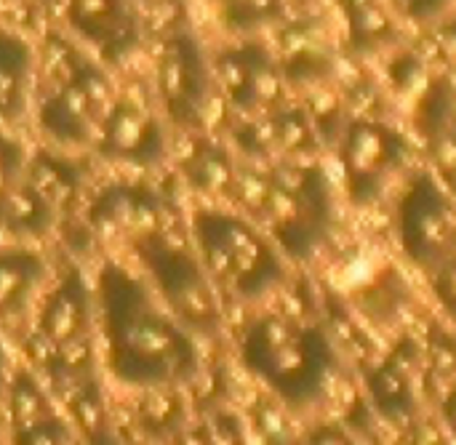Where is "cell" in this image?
<instances>
[{
	"label": "cell",
	"mask_w": 456,
	"mask_h": 445,
	"mask_svg": "<svg viewBox=\"0 0 456 445\" xmlns=\"http://www.w3.org/2000/svg\"><path fill=\"white\" fill-rule=\"evenodd\" d=\"M96 296L104 363L118 384L152 390L182 387L195 379L200 358L192 334L139 275L107 262L99 272Z\"/></svg>",
	"instance_id": "cell-1"
},
{
	"label": "cell",
	"mask_w": 456,
	"mask_h": 445,
	"mask_svg": "<svg viewBox=\"0 0 456 445\" xmlns=\"http://www.w3.org/2000/svg\"><path fill=\"white\" fill-rule=\"evenodd\" d=\"M200 264L227 291L256 299L270 291L283 270L267 240L240 216L224 211H200L192 222Z\"/></svg>",
	"instance_id": "cell-2"
},
{
	"label": "cell",
	"mask_w": 456,
	"mask_h": 445,
	"mask_svg": "<svg viewBox=\"0 0 456 445\" xmlns=\"http://www.w3.org/2000/svg\"><path fill=\"white\" fill-rule=\"evenodd\" d=\"M131 248L147 270L152 291L166 310L192 336H214L219 331L222 312L206 267L166 232L142 238Z\"/></svg>",
	"instance_id": "cell-3"
},
{
	"label": "cell",
	"mask_w": 456,
	"mask_h": 445,
	"mask_svg": "<svg viewBox=\"0 0 456 445\" xmlns=\"http://www.w3.org/2000/svg\"><path fill=\"white\" fill-rule=\"evenodd\" d=\"M240 360L256 379L289 400L313 392L323 374L315 334L281 315H267L251 323L240 342Z\"/></svg>",
	"instance_id": "cell-4"
},
{
	"label": "cell",
	"mask_w": 456,
	"mask_h": 445,
	"mask_svg": "<svg viewBox=\"0 0 456 445\" xmlns=\"http://www.w3.org/2000/svg\"><path fill=\"white\" fill-rule=\"evenodd\" d=\"M112 107V88L96 64L88 59L61 83L48 85L40 101V131L61 147H77L99 131L104 115Z\"/></svg>",
	"instance_id": "cell-5"
},
{
	"label": "cell",
	"mask_w": 456,
	"mask_h": 445,
	"mask_svg": "<svg viewBox=\"0 0 456 445\" xmlns=\"http://www.w3.org/2000/svg\"><path fill=\"white\" fill-rule=\"evenodd\" d=\"M158 91L168 117L182 128H198L206 115L211 72L195 35L179 29L166 37L158 64Z\"/></svg>",
	"instance_id": "cell-6"
},
{
	"label": "cell",
	"mask_w": 456,
	"mask_h": 445,
	"mask_svg": "<svg viewBox=\"0 0 456 445\" xmlns=\"http://www.w3.org/2000/svg\"><path fill=\"white\" fill-rule=\"evenodd\" d=\"M94 318H96V299L83 272L72 264L64 270V275L59 278V283L53 286V291L45 296L40 307L35 336H32V347L40 350L37 358L88 339Z\"/></svg>",
	"instance_id": "cell-7"
},
{
	"label": "cell",
	"mask_w": 456,
	"mask_h": 445,
	"mask_svg": "<svg viewBox=\"0 0 456 445\" xmlns=\"http://www.w3.org/2000/svg\"><path fill=\"white\" fill-rule=\"evenodd\" d=\"M88 224L104 238H126L134 246L142 238L166 232V203L152 187L112 184L88 206Z\"/></svg>",
	"instance_id": "cell-8"
},
{
	"label": "cell",
	"mask_w": 456,
	"mask_h": 445,
	"mask_svg": "<svg viewBox=\"0 0 456 445\" xmlns=\"http://www.w3.org/2000/svg\"><path fill=\"white\" fill-rule=\"evenodd\" d=\"M99 155L128 166H158L166 158V131L134 101H112L99 125Z\"/></svg>",
	"instance_id": "cell-9"
},
{
	"label": "cell",
	"mask_w": 456,
	"mask_h": 445,
	"mask_svg": "<svg viewBox=\"0 0 456 445\" xmlns=\"http://www.w3.org/2000/svg\"><path fill=\"white\" fill-rule=\"evenodd\" d=\"M216 75L238 109L256 112L281 99V75L262 45H238L216 56Z\"/></svg>",
	"instance_id": "cell-10"
},
{
	"label": "cell",
	"mask_w": 456,
	"mask_h": 445,
	"mask_svg": "<svg viewBox=\"0 0 456 445\" xmlns=\"http://www.w3.org/2000/svg\"><path fill=\"white\" fill-rule=\"evenodd\" d=\"M67 19L110 61H120L139 43L142 21L131 0H67Z\"/></svg>",
	"instance_id": "cell-11"
},
{
	"label": "cell",
	"mask_w": 456,
	"mask_h": 445,
	"mask_svg": "<svg viewBox=\"0 0 456 445\" xmlns=\"http://www.w3.org/2000/svg\"><path fill=\"white\" fill-rule=\"evenodd\" d=\"M45 280V262L37 251L13 246L0 248V320H21L35 304Z\"/></svg>",
	"instance_id": "cell-12"
},
{
	"label": "cell",
	"mask_w": 456,
	"mask_h": 445,
	"mask_svg": "<svg viewBox=\"0 0 456 445\" xmlns=\"http://www.w3.org/2000/svg\"><path fill=\"white\" fill-rule=\"evenodd\" d=\"M24 184H29L59 216L75 206L83 187V171L67 158H59L53 152H37L24 174Z\"/></svg>",
	"instance_id": "cell-13"
},
{
	"label": "cell",
	"mask_w": 456,
	"mask_h": 445,
	"mask_svg": "<svg viewBox=\"0 0 456 445\" xmlns=\"http://www.w3.org/2000/svg\"><path fill=\"white\" fill-rule=\"evenodd\" d=\"M32 72V51L29 45L13 35L0 29V120L13 123L27 104Z\"/></svg>",
	"instance_id": "cell-14"
},
{
	"label": "cell",
	"mask_w": 456,
	"mask_h": 445,
	"mask_svg": "<svg viewBox=\"0 0 456 445\" xmlns=\"http://www.w3.org/2000/svg\"><path fill=\"white\" fill-rule=\"evenodd\" d=\"M67 411H69V425L75 435L80 438L83 445H120L118 433L110 422L104 392L96 376L75 387L67 398Z\"/></svg>",
	"instance_id": "cell-15"
},
{
	"label": "cell",
	"mask_w": 456,
	"mask_h": 445,
	"mask_svg": "<svg viewBox=\"0 0 456 445\" xmlns=\"http://www.w3.org/2000/svg\"><path fill=\"white\" fill-rule=\"evenodd\" d=\"M56 222L51 206L29 187L24 179L8 192L0 206V232L16 238H37L45 235Z\"/></svg>",
	"instance_id": "cell-16"
},
{
	"label": "cell",
	"mask_w": 456,
	"mask_h": 445,
	"mask_svg": "<svg viewBox=\"0 0 456 445\" xmlns=\"http://www.w3.org/2000/svg\"><path fill=\"white\" fill-rule=\"evenodd\" d=\"M5 403H8V419H11V433H21L51 414H56L48 390L40 384V379L29 368H19L5 390Z\"/></svg>",
	"instance_id": "cell-17"
},
{
	"label": "cell",
	"mask_w": 456,
	"mask_h": 445,
	"mask_svg": "<svg viewBox=\"0 0 456 445\" xmlns=\"http://www.w3.org/2000/svg\"><path fill=\"white\" fill-rule=\"evenodd\" d=\"M182 171L187 182L206 195H224L232 190V182H235V166L230 155L219 144L206 142V139L190 150Z\"/></svg>",
	"instance_id": "cell-18"
},
{
	"label": "cell",
	"mask_w": 456,
	"mask_h": 445,
	"mask_svg": "<svg viewBox=\"0 0 456 445\" xmlns=\"http://www.w3.org/2000/svg\"><path fill=\"white\" fill-rule=\"evenodd\" d=\"M142 392H144V400L139 406L142 430L155 441H171L187 425V411L179 387H152Z\"/></svg>",
	"instance_id": "cell-19"
},
{
	"label": "cell",
	"mask_w": 456,
	"mask_h": 445,
	"mask_svg": "<svg viewBox=\"0 0 456 445\" xmlns=\"http://www.w3.org/2000/svg\"><path fill=\"white\" fill-rule=\"evenodd\" d=\"M83 61V53L69 43L64 40L61 35L51 32L45 35V43H43V77L48 85H56L61 80H67Z\"/></svg>",
	"instance_id": "cell-20"
},
{
	"label": "cell",
	"mask_w": 456,
	"mask_h": 445,
	"mask_svg": "<svg viewBox=\"0 0 456 445\" xmlns=\"http://www.w3.org/2000/svg\"><path fill=\"white\" fill-rule=\"evenodd\" d=\"M385 136L377 125H361L355 128L350 139V168L355 174H369L382 166L385 160Z\"/></svg>",
	"instance_id": "cell-21"
},
{
	"label": "cell",
	"mask_w": 456,
	"mask_h": 445,
	"mask_svg": "<svg viewBox=\"0 0 456 445\" xmlns=\"http://www.w3.org/2000/svg\"><path fill=\"white\" fill-rule=\"evenodd\" d=\"M80 441L69 425V419L51 414L48 419L21 430L11 433V445H75Z\"/></svg>",
	"instance_id": "cell-22"
},
{
	"label": "cell",
	"mask_w": 456,
	"mask_h": 445,
	"mask_svg": "<svg viewBox=\"0 0 456 445\" xmlns=\"http://www.w3.org/2000/svg\"><path fill=\"white\" fill-rule=\"evenodd\" d=\"M142 24H147L158 35L179 32L184 21V0H139Z\"/></svg>",
	"instance_id": "cell-23"
},
{
	"label": "cell",
	"mask_w": 456,
	"mask_h": 445,
	"mask_svg": "<svg viewBox=\"0 0 456 445\" xmlns=\"http://www.w3.org/2000/svg\"><path fill=\"white\" fill-rule=\"evenodd\" d=\"M222 13L232 27H254L281 13V0H219Z\"/></svg>",
	"instance_id": "cell-24"
},
{
	"label": "cell",
	"mask_w": 456,
	"mask_h": 445,
	"mask_svg": "<svg viewBox=\"0 0 456 445\" xmlns=\"http://www.w3.org/2000/svg\"><path fill=\"white\" fill-rule=\"evenodd\" d=\"M270 187H273V179L270 176H262L251 168H240L235 171V182H232V195L251 211H265L267 206V198H270Z\"/></svg>",
	"instance_id": "cell-25"
},
{
	"label": "cell",
	"mask_w": 456,
	"mask_h": 445,
	"mask_svg": "<svg viewBox=\"0 0 456 445\" xmlns=\"http://www.w3.org/2000/svg\"><path fill=\"white\" fill-rule=\"evenodd\" d=\"M21 168H24L21 144L0 134V206L8 198V192L21 182Z\"/></svg>",
	"instance_id": "cell-26"
},
{
	"label": "cell",
	"mask_w": 456,
	"mask_h": 445,
	"mask_svg": "<svg viewBox=\"0 0 456 445\" xmlns=\"http://www.w3.org/2000/svg\"><path fill=\"white\" fill-rule=\"evenodd\" d=\"M200 430H203L206 445H246L238 419L227 411H211L200 422Z\"/></svg>",
	"instance_id": "cell-27"
},
{
	"label": "cell",
	"mask_w": 456,
	"mask_h": 445,
	"mask_svg": "<svg viewBox=\"0 0 456 445\" xmlns=\"http://www.w3.org/2000/svg\"><path fill=\"white\" fill-rule=\"evenodd\" d=\"M171 445H206V438H203V430L200 425H184L171 441Z\"/></svg>",
	"instance_id": "cell-28"
},
{
	"label": "cell",
	"mask_w": 456,
	"mask_h": 445,
	"mask_svg": "<svg viewBox=\"0 0 456 445\" xmlns=\"http://www.w3.org/2000/svg\"><path fill=\"white\" fill-rule=\"evenodd\" d=\"M8 352H5V347H3V342H0V398L5 395V390H8Z\"/></svg>",
	"instance_id": "cell-29"
},
{
	"label": "cell",
	"mask_w": 456,
	"mask_h": 445,
	"mask_svg": "<svg viewBox=\"0 0 456 445\" xmlns=\"http://www.w3.org/2000/svg\"><path fill=\"white\" fill-rule=\"evenodd\" d=\"M75 445H83V443H80V441H77V443H75Z\"/></svg>",
	"instance_id": "cell-30"
}]
</instances>
